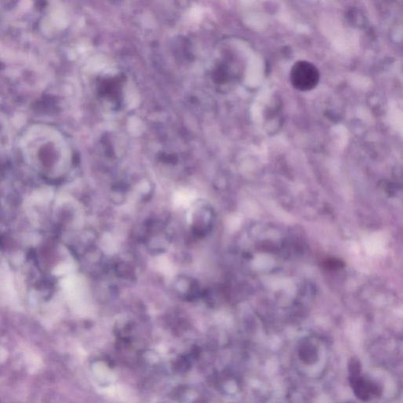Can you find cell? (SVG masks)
<instances>
[{
	"label": "cell",
	"instance_id": "obj_6",
	"mask_svg": "<svg viewBox=\"0 0 403 403\" xmlns=\"http://www.w3.org/2000/svg\"><path fill=\"white\" fill-rule=\"evenodd\" d=\"M348 370L350 377H357V376L361 375V362L358 358H351V361L349 362Z\"/></svg>",
	"mask_w": 403,
	"mask_h": 403
},
{
	"label": "cell",
	"instance_id": "obj_2",
	"mask_svg": "<svg viewBox=\"0 0 403 403\" xmlns=\"http://www.w3.org/2000/svg\"><path fill=\"white\" fill-rule=\"evenodd\" d=\"M349 381L356 397L361 401H368L372 396L379 397L382 394V387L380 384L368 381L361 375L350 377Z\"/></svg>",
	"mask_w": 403,
	"mask_h": 403
},
{
	"label": "cell",
	"instance_id": "obj_4",
	"mask_svg": "<svg viewBox=\"0 0 403 403\" xmlns=\"http://www.w3.org/2000/svg\"><path fill=\"white\" fill-rule=\"evenodd\" d=\"M176 288L179 294L186 299H195L201 294L198 283L191 279H180L176 284Z\"/></svg>",
	"mask_w": 403,
	"mask_h": 403
},
{
	"label": "cell",
	"instance_id": "obj_5",
	"mask_svg": "<svg viewBox=\"0 0 403 403\" xmlns=\"http://www.w3.org/2000/svg\"><path fill=\"white\" fill-rule=\"evenodd\" d=\"M298 356L301 361L308 365H312L318 359V351L313 343L306 340L300 345Z\"/></svg>",
	"mask_w": 403,
	"mask_h": 403
},
{
	"label": "cell",
	"instance_id": "obj_3",
	"mask_svg": "<svg viewBox=\"0 0 403 403\" xmlns=\"http://www.w3.org/2000/svg\"><path fill=\"white\" fill-rule=\"evenodd\" d=\"M213 212L208 207H201L194 214L192 231L196 237H205L211 228Z\"/></svg>",
	"mask_w": 403,
	"mask_h": 403
},
{
	"label": "cell",
	"instance_id": "obj_1",
	"mask_svg": "<svg viewBox=\"0 0 403 403\" xmlns=\"http://www.w3.org/2000/svg\"><path fill=\"white\" fill-rule=\"evenodd\" d=\"M290 80L295 89L301 91H311L319 83V71L310 61H298L291 67Z\"/></svg>",
	"mask_w": 403,
	"mask_h": 403
}]
</instances>
